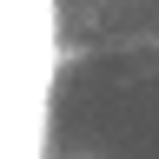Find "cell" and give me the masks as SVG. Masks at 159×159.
<instances>
[{
	"label": "cell",
	"mask_w": 159,
	"mask_h": 159,
	"mask_svg": "<svg viewBox=\"0 0 159 159\" xmlns=\"http://www.w3.org/2000/svg\"><path fill=\"white\" fill-rule=\"evenodd\" d=\"M73 159H93V152H73Z\"/></svg>",
	"instance_id": "cell-1"
}]
</instances>
